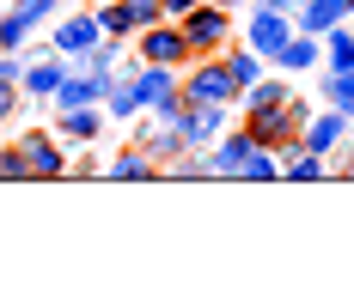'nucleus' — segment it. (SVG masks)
<instances>
[{
	"mask_svg": "<svg viewBox=\"0 0 354 304\" xmlns=\"http://www.w3.org/2000/svg\"><path fill=\"white\" fill-rule=\"evenodd\" d=\"M177 31L189 43V55H214L226 31H232V19H226V6H208V0H196L189 12H177Z\"/></svg>",
	"mask_w": 354,
	"mask_h": 304,
	"instance_id": "1",
	"label": "nucleus"
},
{
	"mask_svg": "<svg viewBox=\"0 0 354 304\" xmlns=\"http://www.w3.org/2000/svg\"><path fill=\"white\" fill-rule=\"evenodd\" d=\"M250 134L263 140V146H287V140H299V128H306V103H269V110H250L245 122Z\"/></svg>",
	"mask_w": 354,
	"mask_h": 304,
	"instance_id": "2",
	"label": "nucleus"
},
{
	"mask_svg": "<svg viewBox=\"0 0 354 304\" xmlns=\"http://www.w3.org/2000/svg\"><path fill=\"white\" fill-rule=\"evenodd\" d=\"M135 98L153 103L165 122H177V116H183V92H177L171 68H159V61H147V68H141V79H135Z\"/></svg>",
	"mask_w": 354,
	"mask_h": 304,
	"instance_id": "3",
	"label": "nucleus"
},
{
	"mask_svg": "<svg viewBox=\"0 0 354 304\" xmlns=\"http://www.w3.org/2000/svg\"><path fill=\"white\" fill-rule=\"evenodd\" d=\"M141 61H159V68H183V61H189V43L177 31V19L141 25Z\"/></svg>",
	"mask_w": 354,
	"mask_h": 304,
	"instance_id": "4",
	"label": "nucleus"
},
{
	"mask_svg": "<svg viewBox=\"0 0 354 304\" xmlns=\"http://www.w3.org/2000/svg\"><path fill=\"white\" fill-rule=\"evenodd\" d=\"M239 98V85H232V73L226 61H214V68H196L183 79V103H232Z\"/></svg>",
	"mask_w": 354,
	"mask_h": 304,
	"instance_id": "5",
	"label": "nucleus"
},
{
	"mask_svg": "<svg viewBox=\"0 0 354 304\" xmlns=\"http://www.w3.org/2000/svg\"><path fill=\"white\" fill-rule=\"evenodd\" d=\"M19 159L31 176H68V152L55 134H19Z\"/></svg>",
	"mask_w": 354,
	"mask_h": 304,
	"instance_id": "6",
	"label": "nucleus"
},
{
	"mask_svg": "<svg viewBox=\"0 0 354 304\" xmlns=\"http://www.w3.org/2000/svg\"><path fill=\"white\" fill-rule=\"evenodd\" d=\"M287 37H293V19H287V12H275V6H263V12L250 19V49H257L263 61H275V55H281Z\"/></svg>",
	"mask_w": 354,
	"mask_h": 304,
	"instance_id": "7",
	"label": "nucleus"
},
{
	"mask_svg": "<svg viewBox=\"0 0 354 304\" xmlns=\"http://www.w3.org/2000/svg\"><path fill=\"white\" fill-rule=\"evenodd\" d=\"M226 103H183V116H177V128L189 146H214V140L226 134V116H220Z\"/></svg>",
	"mask_w": 354,
	"mask_h": 304,
	"instance_id": "8",
	"label": "nucleus"
},
{
	"mask_svg": "<svg viewBox=\"0 0 354 304\" xmlns=\"http://www.w3.org/2000/svg\"><path fill=\"white\" fill-rule=\"evenodd\" d=\"M55 6H62V0H19V6L0 19V49H19V43L31 37V25L43 19V12H55Z\"/></svg>",
	"mask_w": 354,
	"mask_h": 304,
	"instance_id": "9",
	"label": "nucleus"
},
{
	"mask_svg": "<svg viewBox=\"0 0 354 304\" xmlns=\"http://www.w3.org/2000/svg\"><path fill=\"white\" fill-rule=\"evenodd\" d=\"M348 12H354V0H306L293 25H299L306 37H324V31H336V25L348 19Z\"/></svg>",
	"mask_w": 354,
	"mask_h": 304,
	"instance_id": "10",
	"label": "nucleus"
},
{
	"mask_svg": "<svg viewBox=\"0 0 354 304\" xmlns=\"http://www.w3.org/2000/svg\"><path fill=\"white\" fill-rule=\"evenodd\" d=\"M250 152H257V134H250V128H239V134H226V140H214V170H220V176H239Z\"/></svg>",
	"mask_w": 354,
	"mask_h": 304,
	"instance_id": "11",
	"label": "nucleus"
},
{
	"mask_svg": "<svg viewBox=\"0 0 354 304\" xmlns=\"http://www.w3.org/2000/svg\"><path fill=\"white\" fill-rule=\"evenodd\" d=\"M98 37H104L98 19H62V25H55V49H62V55H86Z\"/></svg>",
	"mask_w": 354,
	"mask_h": 304,
	"instance_id": "12",
	"label": "nucleus"
},
{
	"mask_svg": "<svg viewBox=\"0 0 354 304\" xmlns=\"http://www.w3.org/2000/svg\"><path fill=\"white\" fill-rule=\"evenodd\" d=\"M342 122H348L342 110H330V116H318V122H306V128H299V146H312V152L324 159V152L342 140Z\"/></svg>",
	"mask_w": 354,
	"mask_h": 304,
	"instance_id": "13",
	"label": "nucleus"
},
{
	"mask_svg": "<svg viewBox=\"0 0 354 304\" xmlns=\"http://www.w3.org/2000/svg\"><path fill=\"white\" fill-rule=\"evenodd\" d=\"M318 61H324V49H318V37H306V31H293V37H287V49L275 55V68H287V73L318 68Z\"/></svg>",
	"mask_w": 354,
	"mask_h": 304,
	"instance_id": "14",
	"label": "nucleus"
},
{
	"mask_svg": "<svg viewBox=\"0 0 354 304\" xmlns=\"http://www.w3.org/2000/svg\"><path fill=\"white\" fill-rule=\"evenodd\" d=\"M62 79H68V68H62V61H37V68L19 73V85H25L31 98H55V85H62Z\"/></svg>",
	"mask_w": 354,
	"mask_h": 304,
	"instance_id": "15",
	"label": "nucleus"
},
{
	"mask_svg": "<svg viewBox=\"0 0 354 304\" xmlns=\"http://www.w3.org/2000/svg\"><path fill=\"white\" fill-rule=\"evenodd\" d=\"M98 122H104V110H98V103L62 110V134H68V140H92V134H98Z\"/></svg>",
	"mask_w": 354,
	"mask_h": 304,
	"instance_id": "16",
	"label": "nucleus"
},
{
	"mask_svg": "<svg viewBox=\"0 0 354 304\" xmlns=\"http://www.w3.org/2000/svg\"><path fill=\"white\" fill-rule=\"evenodd\" d=\"M330 43H324V61H330V73H342V68H354V31H324Z\"/></svg>",
	"mask_w": 354,
	"mask_h": 304,
	"instance_id": "17",
	"label": "nucleus"
},
{
	"mask_svg": "<svg viewBox=\"0 0 354 304\" xmlns=\"http://www.w3.org/2000/svg\"><path fill=\"white\" fill-rule=\"evenodd\" d=\"M226 73H232V85L245 92V85H257V73H263V55H257V49H239V55H226Z\"/></svg>",
	"mask_w": 354,
	"mask_h": 304,
	"instance_id": "18",
	"label": "nucleus"
},
{
	"mask_svg": "<svg viewBox=\"0 0 354 304\" xmlns=\"http://www.w3.org/2000/svg\"><path fill=\"white\" fill-rule=\"evenodd\" d=\"M110 176H129V183H141V176H159V165H153L147 152H116V165H110Z\"/></svg>",
	"mask_w": 354,
	"mask_h": 304,
	"instance_id": "19",
	"label": "nucleus"
},
{
	"mask_svg": "<svg viewBox=\"0 0 354 304\" xmlns=\"http://www.w3.org/2000/svg\"><path fill=\"white\" fill-rule=\"evenodd\" d=\"M275 146H263V140H257V152H250L245 159V170H239V176H250V183H269V176H275Z\"/></svg>",
	"mask_w": 354,
	"mask_h": 304,
	"instance_id": "20",
	"label": "nucleus"
},
{
	"mask_svg": "<svg viewBox=\"0 0 354 304\" xmlns=\"http://www.w3.org/2000/svg\"><path fill=\"white\" fill-rule=\"evenodd\" d=\"M330 103L342 110V116H354V68H342V73H330Z\"/></svg>",
	"mask_w": 354,
	"mask_h": 304,
	"instance_id": "21",
	"label": "nucleus"
},
{
	"mask_svg": "<svg viewBox=\"0 0 354 304\" xmlns=\"http://www.w3.org/2000/svg\"><path fill=\"white\" fill-rule=\"evenodd\" d=\"M122 12H129L135 31H141V25H159V19H165V0H122Z\"/></svg>",
	"mask_w": 354,
	"mask_h": 304,
	"instance_id": "22",
	"label": "nucleus"
},
{
	"mask_svg": "<svg viewBox=\"0 0 354 304\" xmlns=\"http://www.w3.org/2000/svg\"><path fill=\"white\" fill-rule=\"evenodd\" d=\"M92 19H98V31H104V37H122V31H135V19L122 12V0H116V6H104V12H92Z\"/></svg>",
	"mask_w": 354,
	"mask_h": 304,
	"instance_id": "23",
	"label": "nucleus"
},
{
	"mask_svg": "<svg viewBox=\"0 0 354 304\" xmlns=\"http://www.w3.org/2000/svg\"><path fill=\"white\" fill-rule=\"evenodd\" d=\"M281 170H287V176H299V183H312V176H318L324 165H318V152H312V146H299V152H293V159H287Z\"/></svg>",
	"mask_w": 354,
	"mask_h": 304,
	"instance_id": "24",
	"label": "nucleus"
},
{
	"mask_svg": "<svg viewBox=\"0 0 354 304\" xmlns=\"http://www.w3.org/2000/svg\"><path fill=\"white\" fill-rule=\"evenodd\" d=\"M250 110H269V103H287V85H245Z\"/></svg>",
	"mask_w": 354,
	"mask_h": 304,
	"instance_id": "25",
	"label": "nucleus"
},
{
	"mask_svg": "<svg viewBox=\"0 0 354 304\" xmlns=\"http://www.w3.org/2000/svg\"><path fill=\"white\" fill-rule=\"evenodd\" d=\"M141 98H135V85H110V116H135Z\"/></svg>",
	"mask_w": 354,
	"mask_h": 304,
	"instance_id": "26",
	"label": "nucleus"
},
{
	"mask_svg": "<svg viewBox=\"0 0 354 304\" xmlns=\"http://www.w3.org/2000/svg\"><path fill=\"white\" fill-rule=\"evenodd\" d=\"M19 116V79H0V122Z\"/></svg>",
	"mask_w": 354,
	"mask_h": 304,
	"instance_id": "27",
	"label": "nucleus"
},
{
	"mask_svg": "<svg viewBox=\"0 0 354 304\" xmlns=\"http://www.w3.org/2000/svg\"><path fill=\"white\" fill-rule=\"evenodd\" d=\"M0 176H31L25 159H19V146H0Z\"/></svg>",
	"mask_w": 354,
	"mask_h": 304,
	"instance_id": "28",
	"label": "nucleus"
},
{
	"mask_svg": "<svg viewBox=\"0 0 354 304\" xmlns=\"http://www.w3.org/2000/svg\"><path fill=\"white\" fill-rule=\"evenodd\" d=\"M19 73H25V68H19L12 55H0V79H19Z\"/></svg>",
	"mask_w": 354,
	"mask_h": 304,
	"instance_id": "29",
	"label": "nucleus"
},
{
	"mask_svg": "<svg viewBox=\"0 0 354 304\" xmlns=\"http://www.w3.org/2000/svg\"><path fill=\"white\" fill-rule=\"evenodd\" d=\"M196 0H165V19H177V12H189Z\"/></svg>",
	"mask_w": 354,
	"mask_h": 304,
	"instance_id": "30",
	"label": "nucleus"
}]
</instances>
